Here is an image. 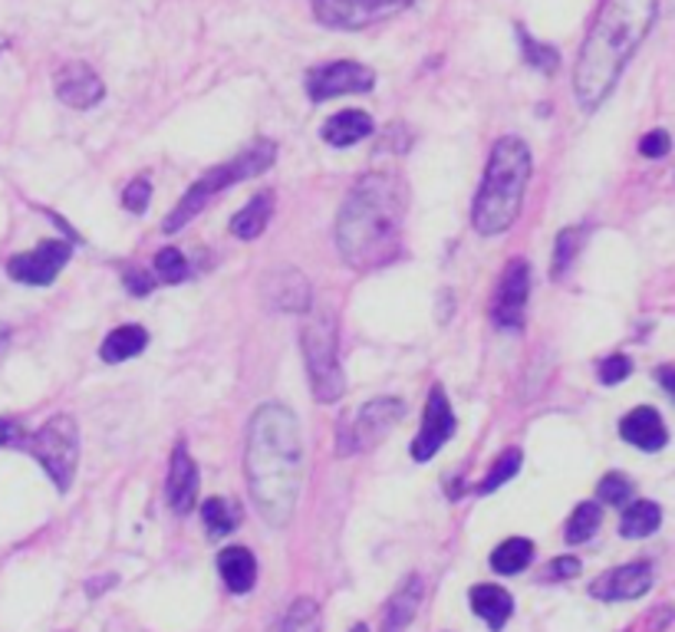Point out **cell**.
<instances>
[{
    "label": "cell",
    "mask_w": 675,
    "mask_h": 632,
    "mask_svg": "<svg viewBox=\"0 0 675 632\" xmlns=\"http://www.w3.org/2000/svg\"><path fill=\"white\" fill-rule=\"evenodd\" d=\"M303 468L307 455L297 415L277 402L261 405L248 425L245 472L251 498L270 527H287L293 520L303 488Z\"/></svg>",
    "instance_id": "obj_1"
},
{
    "label": "cell",
    "mask_w": 675,
    "mask_h": 632,
    "mask_svg": "<svg viewBox=\"0 0 675 632\" xmlns=\"http://www.w3.org/2000/svg\"><path fill=\"white\" fill-rule=\"evenodd\" d=\"M405 185L390 172L363 175L346 195L333 238L353 270H380L403 253Z\"/></svg>",
    "instance_id": "obj_2"
},
{
    "label": "cell",
    "mask_w": 675,
    "mask_h": 632,
    "mask_svg": "<svg viewBox=\"0 0 675 632\" xmlns=\"http://www.w3.org/2000/svg\"><path fill=\"white\" fill-rule=\"evenodd\" d=\"M656 13L660 0H603L573 70V96L583 113L606 103L623 66L650 37Z\"/></svg>",
    "instance_id": "obj_3"
},
{
    "label": "cell",
    "mask_w": 675,
    "mask_h": 632,
    "mask_svg": "<svg viewBox=\"0 0 675 632\" xmlns=\"http://www.w3.org/2000/svg\"><path fill=\"white\" fill-rule=\"evenodd\" d=\"M531 172H534L531 148L521 135H505L495 142L475 208H471V225L478 235L495 238L518 221Z\"/></svg>",
    "instance_id": "obj_4"
},
{
    "label": "cell",
    "mask_w": 675,
    "mask_h": 632,
    "mask_svg": "<svg viewBox=\"0 0 675 632\" xmlns=\"http://www.w3.org/2000/svg\"><path fill=\"white\" fill-rule=\"evenodd\" d=\"M273 158H277V145H273L270 138H258V142H255L251 148H245L238 158L208 168V172L185 191V198L172 208V215L162 221V231H168V235H172V231H181L198 211H205V205H208L211 198H218L221 191H228L231 185H238V182H245V178L264 175L270 165H273Z\"/></svg>",
    "instance_id": "obj_5"
},
{
    "label": "cell",
    "mask_w": 675,
    "mask_h": 632,
    "mask_svg": "<svg viewBox=\"0 0 675 632\" xmlns=\"http://www.w3.org/2000/svg\"><path fill=\"white\" fill-rule=\"evenodd\" d=\"M300 346H303V363L307 376L313 385L316 402H336L346 388L343 370H340V330L336 317L330 310H313L307 313L300 327Z\"/></svg>",
    "instance_id": "obj_6"
},
{
    "label": "cell",
    "mask_w": 675,
    "mask_h": 632,
    "mask_svg": "<svg viewBox=\"0 0 675 632\" xmlns=\"http://www.w3.org/2000/svg\"><path fill=\"white\" fill-rule=\"evenodd\" d=\"M23 448L40 462L46 478L56 485L60 495L70 491L80 465V425L73 415H53L33 435H27Z\"/></svg>",
    "instance_id": "obj_7"
},
{
    "label": "cell",
    "mask_w": 675,
    "mask_h": 632,
    "mask_svg": "<svg viewBox=\"0 0 675 632\" xmlns=\"http://www.w3.org/2000/svg\"><path fill=\"white\" fill-rule=\"evenodd\" d=\"M405 415L403 398H390V395H380V398H370L366 405H360L356 412L343 415L340 422V432H336V448L340 455H353V452H370L376 448L393 428L396 422Z\"/></svg>",
    "instance_id": "obj_8"
},
{
    "label": "cell",
    "mask_w": 675,
    "mask_h": 632,
    "mask_svg": "<svg viewBox=\"0 0 675 632\" xmlns=\"http://www.w3.org/2000/svg\"><path fill=\"white\" fill-rule=\"evenodd\" d=\"M418 0H313V13L330 30H363L399 17Z\"/></svg>",
    "instance_id": "obj_9"
},
{
    "label": "cell",
    "mask_w": 675,
    "mask_h": 632,
    "mask_svg": "<svg viewBox=\"0 0 675 632\" xmlns=\"http://www.w3.org/2000/svg\"><path fill=\"white\" fill-rule=\"evenodd\" d=\"M373 86H376V73L353 60L323 63L307 73V96L313 103H326L336 96H350V93H370Z\"/></svg>",
    "instance_id": "obj_10"
},
{
    "label": "cell",
    "mask_w": 675,
    "mask_h": 632,
    "mask_svg": "<svg viewBox=\"0 0 675 632\" xmlns=\"http://www.w3.org/2000/svg\"><path fill=\"white\" fill-rule=\"evenodd\" d=\"M528 293H531V263L525 257L508 260L495 300H491V320L501 330H521L525 327V310H528Z\"/></svg>",
    "instance_id": "obj_11"
},
{
    "label": "cell",
    "mask_w": 675,
    "mask_h": 632,
    "mask_svg": "<svg viewBox=\"0 0 675 632\" xmlns=\"http://www.w3.org/2000/svg\"><path fill=\"white\" fill-rule=\"evenodd\" d=\"M70 253H73V245L50 238V241H40L33 251L13 253L7 260V273H10V280L27 283V287H50L60 277V270L66 267Z\"/></svg>",
    "instance_id": "obj_12"
},
{
    "label": "cell",
    "mask_w": 675,
    "mask_h": 632,
    "mask_svg": "<svg viewBox=\"0 0 675 632\" xmlns=\"http://www.w3.org/2000/svg\"><path fill=\"white\" fill-rule=\"evenodd\" d=\"M455 435V412L451 402L445 395V388L435 382L425 402V415H422V428L412 438V458L415 462H432L438 455V448Z\"/></svg>",
    "instance_id": "obj_13"
},
{
    "label": "cell",
    "mask_w": 675,
    "mask_h": 632,
    "mask_svg": "<svg viewBox=\"0 0 675 632\" xmlns=\"http://www.w3.org/2000/svg\"><path fill=\"white\" fill-rule=\"evenodd\" d=\"M653 590V563L636 560V563H623L606 570L593 587L590 597L603 600V603H623V600H640Z\"/></svg>",
    "instance_id": "obj_14"
},
{
    "label": "cell",
    "mask_w": 675,
    "mask_h": 632,
    "mask_svg": "<svg viewBox=\"0 0 675 632\" xmlns=\"http://www.w3.org/2000/svg\"><path fill=\"white\" fill-rule=\"evenodd\" d=\"M56 96H60V103H66L73 110H93L106 96V86L90 63L73 60L56 73Z\"/></svg>",
    "instance_id": "obj_15"
},
{
    "label": "cell",
    "mask_w": 675,
    "mask_h": 632,
    "mask_svg": "<svg viewBox=\"0 0 675 632\" xmlns=\"http://www.w3.org/2000/svg\"><path fill=\"white\" fill-rule=\"evenodd\" d=\"M168 507L175 514H188L195 501H198V465L195 458L188 455V445L178 442L175 452H172V465H168Z\"/></svg>",
    "instance_id": "obj_16"
},
{
    "label": "cell",
    "mask_w": 675,
    "mask_h": 632,
    "mask_svg": "<svg viewBox=\"0 0 675 632\" xmlns=\"http://www.w3.org/2000/svg\"><path fill=\"white\" fill-rule=\"evenodd\" d=\"M620 435H623V442H630V445L640 448V452H660V448H666V442H669V432H666L663 415H660L656 408H650V405L633 408V412L620 422Z\"/></svg>",
    "instance_id": "obj_17"
},
{
    "label": "cell",
    "mask_w": 675,
    "mask_h": 632,
    "mask_svg": "<svg viewBox=\"0 0 675 632\" xmlns=\"http://www.w3.org/2000/svg\"><path fill=\"white\" fill-rule=\"evenodd\" d=\"M264 297L273 310L287 313H310V283L297 270H273L264 280Z\"/></svg>",
    "instance_id": "obj_18"
},
{
    "label": "cell",
    "mask_w": 675,
    "mask_h": 632,
    "mask_svg": "<svg viewBox=\"0 0 675 632\" xmlns=\"http://www.w3.org/2000/svg\"><path fill=\"white\" fill-rule=\"evenodd\" d=\"M218 573L231 593H251L258 583V560L248 547H228L218 553Z\"/></svg>",
    "instance_id": "obj_19"
},
{
    "label": "cell",
    "mask_w": 675,
    "mask_h": 632,
    "mask_svg": "<svg viewBox=\"0 0 675 632\" xmlns=\"http://www.w3.org/2000/svg\"><path fill=\"white\" fill-rule=\"evenodd\" d=\"M471 610L488 623V630L498 632L508 626L511 613H515V600L505 587H495V583H481L471 590Z\"/></svg>",
    "instance_id": "obj_20"
},
{
    "label": "cell",
    "mask_w": 675,
    "mask_h": 632,
    "mask_svg": "<svg viewBox=\"0 0 675 632\" xmlns=\"http://www.w3.org/2000/svg\"><path fill=\"white\" fill-rule=\"evenodd\" d=\"M373 132H376V126H373V120H370L366 113H360V110H343V113H336V116H330V120L323 123V142H326V145H336V148H350V145L370 138Z\"/></svg>",
    "instance_id": "obj_21"
},
{
    "label": "cell",
    "mask_w": 675,
    "mask_h": 632,
    "mask_svg": "<svg viewBox=\"0 0 675 632\" xmlns=\"http://www.w3.org/2000/svg\"><path fill=\"white\" fill-rule=\"evenodd\" d=\"M273 215V191H258L235 218H231V235L241 241H255L264 235V228L270 225Z\"/></svg>",
    "instance_id": "obj_22"
},
{
    "label": "cell",
    "mask_w": 675,
    "mask_h": 632,
    "mask_svg": "<svg viewBox=\"0 0 675 632\" xmlns=\"http://www.w3.org/2000/svg\"><path fill=\"white\" fill-rule=\"evenodd\" d=\"M148 346V333L138 327V323H126V327H116L106 340H103V360L106 363H126L135 360L142 350Z\"/></svg>",
    "instance_id": "obj_23"
},
{
    "label": "cell",
    "mask_w": 675,
    "mask_h": 632,
    "mask_svg": "<svg viewBox=\"0 0 675 632\" xmlns=\"http://www.w3.org/2000/svg\"><path fill=\"white\" fill-rule=\"evenodd\" d=\"M663 524V507L656 501H633V505L623 510V520H620V533L626 540H643L650 533H656Z\"/></svg>",
    "instance_id": "obj_24"
},
{
    "label": "cell",
    "mask_w": 675,
    "mask_h": 632,
    "mask_svg": "<svg viewBox=\"0 0 675 632\" xmlns=\"http://www.w3.org/2000/svg\"><path fill=\"white\" fill-rule=\"evenodd\" d=\"M418 600H422V580H418V577H408L403 590L390 600V613H386L383 632H403L405 626L415 620Z\"/></svg>",
    "instance_id": "obj_25"
},
{
    "label": "cell",
    "mask_w": 675,
    "mask_h": 632,
    "mask_svg": "<svg viewBox=\"0 0 675 632\" xmlns=\"http://www.w3.org/2000/svg\"><path fill=\"white\" fill-rule=\"evenodd\" d=\"M534 560V543L528 537H511L505 540L495 553H491V567L501 573V577H515L521 570H528Z\"/></svg>",
    "instance_id": "obj_26"
},
{
    "label": "cell",
    "mask_w": 675,
    "mask_h": 632,
    "mask_svg": "<svg viewBox=\"0 0 675 632\" xmlns=\"http://www.w3.org/2000/svg\"><path fill=\"white\" fill-rule=\"evenodd\" d=\"M241 507L235 505V501H228V498H208L205 505H201V520H205V527H208V533L218 540V537H228L231 530H238V524H241Z\"/></svg>",
    "instance_id": "obj_27"
},
{
    "label": "cell",
    "mask_w": 675,
    "mask_h": 632,
    "mask_svg": "<svg viewBox=\"0 0 675 632\" xmlns=\"http://www.w3.org/2000/svg\"><path fill=\"white\" fill-rule=\"evenodd\" d=\"M518 43H521V56H525V63L534 66L538 73L553 76V73L560 70V53H557V46L534 40V37L528 33V27H521V23H518Z\"/></svg>",
    "instance_id": "obj_28"
},
{
    "label": "cell",
    "mask_w": 675,
    "mask_h": 632,
    "mask_svg": "<svg viewBox=\"0 0 675 632\" xmlns=\"http://www.w3.org/2000/svg\"><path fill=\"white\" fill-rule=\"evenodd\" d=\"M600 520H603L600 505H596V501H583V505L570 514V520H567V533H563L567 543H586V540L596 533Z\"/></svg>",
    "instance_id": "obj_29"
},
{
    "label": "cell",
    "mask_w": 675,
    "mask_h": 632,
    "mask_svg": "<svg viewBox=\"0 0 675 632\" xmlns=\"http://www.w3.org/2000/svg\"><path fill=\"white\" fill-rule=\"evenodd\" d=\"M521 465H525L521 448H508V452L495 462V468L488 472V478L478 485V495H491V491H498L501 485H508V481L521 472Z\"/></svg>",
    "instance_id": "obj_30"
},
{
    "label": "cell",
    "mask_w": 675,
    "mask_h": 632,
    "mask_svg": "<svg viewBox=\"0 0 675 632\" xmlns=\"http://www.w3.org/2000/svg\"><path fill=\"white\" fill-rule=\"evenodd\" d=\"M283 632H323L320 607L310 597H300L283 617Z\"/></svg>",
    "instance_id": "obj_31"
},
{
    "label": "cell",
    "mask_w": 675,
    "mask_h": 632,
    "mask_svg": "<svg viewBox=\"0 0 675 632\" xmlns=\"http://www.w3.org/2000/svg\"><path fill=\"white\" fill-rule=\"evenodd\" d=\"M155 277L162 280V283H181V280H188V260H185V253L178 251V248H162V251L155 253Z\"/></svg>",
    "instance_id": "obj_32"
},
{
    "label": "cell",
    "mask_w": 675,
    "mask_h": 632,
    "mask_svg": "<svg viewBox=\"0 0 675 632\" xmlns=\"http://www.w3.org/2000/svg\"><path fill=\"white\" fill-rule=\"evenodd\" d=\"M583 238H586V228H567V231H560L557 248H553V277H563V270L573 263L577 251L583 248Z\"/></svg>",
    "instance_id": "obj_33"
},
{
    "label": "cell",
    "mask_w": 675,
    "mask_h": 632,
    "mask_svg": "<svg viewBox=\"0 0 675 632\" xmlns=\"http://www.w3.org/2000/svg\"><path fill=\"white\" fill-rule=\"evenodd\" d=\"M596 498L603 505H626L633 498V481L623 472H610L600 485H596Z\"/></svg>",
    "instance_id": "obj_34"
},
{
    "label": "cell",
    "mask_w": 675,
    "mask_h": 632,
    "mask_svg": "<svg viewBox=\"0 0 675 632\" xmlns=\"http://www.w3.org/2000/svg\"><path fill=\"white\" fill-rule=\"evenodd\" d=\"M630 373H633V360L623 356V353L606 356V360L600 363V370H596V376H600L603 385H620L623 380H630Z\"/></svg>",
    "instance_id": "obj_35"
},
{
    "label": "cell",
    "mask_w": 675,
    "mask_h": 632,
    "mask_svg": "<svg viewBox=\"0 0 675 632\" xmlns=\"http://www.w3.org/2000/svg\"><path fill=\"white\" fill-rule=\"evenodd\" d=\"M669 148H673V138H669L666 128H653V132H646L643 142H640V152H643L646 158H666Z\"/></svg>",
    "instance_id": "obj_36"
},
{
    "label": "cell",
    "mask_w": 675,
    "mask_h": 632,
    "mask_svg": "<svg viewBox=\"0 0 675 632\" xmlns=\"http://www.w3.org/2000/svg\"><path fill=\"white\" fill-rule=\"evenodd\" d=\"M148 198H152V182H148V178H135L133 185H126L123 205H126L133 215H142V211L148 208Z\"/></svg>",
    "instance_id": "obj_37"
},
{
    "label": "cell",
    "mask_w": 675,
    "mask_h": 632,
    "mask_svg": "<svg viewBox=\"0 0 675 632\" xmlns=\"http://www.w3.org/2000/svg\"><path fill=\"white\" fill-rule=\"evenodd\" d=\"M123 280H126V290H129L133 297H145V293H152V290H155V277H152V270L138 267V263L126 267Z\"/></svg>",
    "instance_id": "obj_38"
},
{
    "label": "cell",
    "mask_w": 675,
    "mask_h": 632,
    "mask_svg": "<svg viewBox=\"0 0 675 632\" xmlns=\"http://www.w3.org/2000/svg\"><path fill=\"white\" fill-rule=\"evenodd\" d=\"M577 573H580V560H577V557H557V560L540 573V580L557 583V580H573Z\"/></svg>",
    "instance_id": "obj_39"
},
{
    "label": "cell",
    "mask_w": 675,
    "mask_h": 632,
    "mask_svg": "<svg viewBox=\"0 0 675 632\" xmlns=\"http://www.w3.org/2000/svg\"><path fill=\"white\" fill-rule=\"evenodd\" d=\"M27 442V432L13 418H0V448H20Z\"/></svg>",
    "instance_id": "obj_40"
},
{
    "label": "cell",
    "mask_w": 675,
    "mask_h": 632,
    "mask_svg": "<svg viewBox=\"0 0 675 632\" xmlns=\"http://www.w3.org/2000/svg\"><path fill=\"white\" fill-rule=\"evenodd\" d=\"M656 380H660V385L673 395L675 402V366H660V370H656Z\"/></svg>",
    "instance_id": "obj_41"
},
{
    "label": "cell",
    "mask_w": 675,
    "mask_h": 632,
    "mask_svg": "<svg viewBox=\"0 0 675 632\" xmlns=\"http://www.w3.org/2000/svg\"><path fill=\"white\" fill-rule=\"evenodd\" d=\"M7 336H10V330H7V327H0V346L7 343Z\"/></svg>",
    "instance_id": "obj_42"
},
{
    "label": "cell",
    "mask_w": 675,
    "mask_h": 632,
    "mask_svg": "<svg viewBox=\"0 0 675 632\" xmlns=\"http://www.w3.org/2000/svg\"><path fill=\"white\" fill-rule=\"evenodd\" d=\"M350 632H370V630H366V626H353V630H350Z\"/></svg>",
    "instance_id": "obj_43"
}]
</instances>
